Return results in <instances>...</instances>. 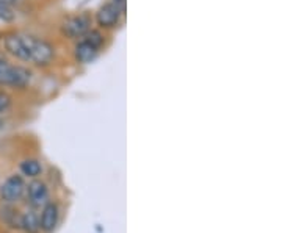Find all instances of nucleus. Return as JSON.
<instances>
[{
	"label": "nucleus",
	"mask_w": 282,
	"mask_h": 233,
	"mask_svg": "<svg viewBox=\"0 0 282 233\" xmlns=\"http://www.w3.org/2000/svg\"><path fill=\"white\" fill-rule=\"evenodd\" d=\"M0 216H2V219L5 221V223L9 226V227H17L20 229V219H22V215L17 212V210H14L13 207H2V210H0Z\"/></svg>",
	"instance_id": "9"
},
{
	"label": "nucleus",
	"mask_w": 282,
	"mask_h": 233,
	"mask_svg": "<svg viewBox=\"0 0 282 233\" xmlns=\"http://www.w3.org/2000/svg\"><path fill=\"white\" fill-rule=\"evenodd\" d=\"M20 172L30 177V179H35V177H38L41 172H42V164L38 161V160H25L20 163Z\"/></svg>",
	"instance_id": "11"
},
{
	"label": "nucleus",
	"mask_w": 282,
	"mask_h": 233,
	"mask_svg": "<svg viewBox=\"0 0 282 233\" xmlns=\"http://www.w3.org/2000/svg\"><path fill=\"white\" fill-rule=\"evenodd\" d=\"M27 197L33 208H41L49 202V188L41 180H33L27 186Z\"/></svg>",
	"instance_id": "5"
},
{
	"label": "nucleus",
	"mask_w": 282,
	"mask_h": 233,
	"mask_svg": "<svg viewBox=\"0 0 282 233\" xmlns=\"http://www.w3.org/2000/svg\"><path fill=\"white\" fill-rule=\"evenodd\" d=\"M31 74L25 68L9 64L5 60H0V85L24 88L30 83Z\"/></svg>",
	"instance_id": "2"
},
{
	"label": "nucleus",
	"mask_w": 282,
	"mask_h": 233,
	"mask_svg": "<svg viewBox=\"0 0 282 233\" xmlns=\"http://www.w3.org/2000/svg\"><path fill=\"white\" fill-rule=\"evenodd\" d=\"M99 49L94 47L93 44H89L88 41L82 39L80 42L75 46V60L78 63H91L96 57H97Z\"/></svg>",
	"instance_id": "8"
},
{
	"label": "nucleus",
	"mask_w": 282,
	"mask_h": 233,
	"mask_svg": "<svg viewBox=\"0 0 282 233\" xmlns=\"http://www.w3.org/2000/svg\"><path fill=\"white\" fill-rule=\"evenodd\" d=\"M20 229H24L28 233H35L39 230V216L35 212H27L22 215Z\"/></svg>",
	"instance_id": "10"
},
{
	"label": "nucleus",
	"mask_w": 282,
	"mask_h": 233,
	"mask_svg": "<svg viewBox=\"0 0 282 233\" xmlns=\"http://www.w3.org/2000/svg\"><path fill=\"white\" fill-rule=\"evenodd\" d=\"M5 49L17 60L36 66H47L55 55L53 46L47 41L31 35H16V33L5 38Z\"/></svg>",
	"instance_id": "1"
},
{
	"label": "nucleus",
	"mask_w": 282,
	"mask_h": 233,
	"mask_svg": "<svg viewBox=\"0 0 282 233\" xmlns=\"http://www.w3.org/2000/svg\"><path fill=\"white\" fill-rule=\"evenodd\" d=\"M14 2H16V0H0V3H5V5H11Z\"/></svg>",
	"instance_id": "16"
},
{
	"label": "nucleus",
	"mask_w": 282,
	"mask_h": 233,
	"mask_svg": "<svg viewBox=\"0 0 282 233\" xmlns=\"http://www.w3.org/2000/svg\"><path fill=\"white\" fill-rule=\"evenodd\" d=\"M14 17L13 11H11L9 5H5V3H0V19L3 20H11Z\"/></svg>",
	"instance_id": "13"
},
{
	"label": "nucleus",
	"mask_w": 282,
	"mask_h": 233,
	"mask_svg": "<svg viewBox=\"0 0 282 233\" xmlns=\"http://www.w3.org/2000/svg\"><path fill=\"white\" fill-rule=\"evenodd\" d=\"M88 30H91V17L86 13L66 17L61 24V33L69 39L82 38Z\"/></svg>",
	"instance_id": "3"
},
{
	"label": "nucleus",
	"mask_w": 282,
	"mask_h": 233,
	"mask_svg": "<svg viewBox=\"0 0 282 233\" xmlns=\"http://www.w3.org/2000/svg\"><path fill=\"white\" fill-rule=\"evenodd\" d=\"M58 218H60V210L53 202H47L42 207V212L39 216V229L46 233H52L58 224Z\"/></svg>",
	"instance_id": "7"
},
{
	"label": "nucleus",
	"mask_w": 282,
	"mask_h": 233,
	"mask_svg": "<svg viewBox=\"0 0 282 233\" xmlns=\"http://www.w3.org/2000/svg\"><path fill=\"white\" fill-rule=\"evenodd\" d=\"M0 127H2V122H0Z\"/></svg>",
	"instance_id": "17"
},
{
	"label": "nucleus",
	"mask_w": 282,
	"mask_h": 233,
	"mask_svg": "<svg viewBox=\"0 0 282 233\" xmlns=\"http://www.w3.org/2000/svg\"><path fill=\"white\" fill-rule=\"evenodd\" d=\"M82 39L88 41L89 44H93V46L97 47V49H100V46L104 44V36L100 35L97 30H88L85 35L82 36Z\"/></svg>",
	"instance_id": "12"
},
{
	"label": "nucleus",
	"mask_w": 282,
	"mask_h": 233,
	"mask_svg": "<svg viewBox=\"0 0 282 233\" xmlns=\"http://www.w3.org/2000/svg\"><path fill=\"white\" fill-rule=\"evenodd\" d=\"M121 13H122V11L115 3H105V5H102L99 8L97 14H96V20H97V24L100 27L111 28L119 22Z\"/></svg>",
	"instance_id": "6"
},
{
	"label": "nucleus",
	"mask_w": 282,
	"mask_h": 233,
	"mask_svg": "<svg viewBox=\"0 0 282 233\" xmlns=\"http://www.w3.org/2000/svg\"><path fill=\"white\" fill-rule=\"evenodd\" d=\"M9 105H11V99H9V96L5 94V93H0V113L5 112V110H8Z\"/></svg>",
	"instance_id": "14"
},
{
	"label": "nucleus",
	"mask_w": 282,
	"mask_h": 233,
	"mask_svg": "<svg viewBox=\"0 0 282 233\" xmlns=\"http://www.w3.org/2000/svg\"><path fill=\"white\" fill-rule=\"evenodd\" d=\"M111 3H115L121 11H124V9H126V3H127V0H113V2Z\"/></svg>",
	"instance_id": "15"
},
{
	"label": "nucleus",
	"mask_w": 282,
	"mask_h": 233,
	"mask_svg": "<svg viewBox=\"0 0 282 233\" xmlns=\"http://www.w3.org/2000/svg\"><path fill=\"white\" fill-rule=\"evenodd\" d=\"M25 190H27V186H25L24 179H22L20 175L14 174V175H9L2 183V186H0V197H2L3 202L13 204L24 196Z\"/></svg>",
	"instance_id": "4"
}]
</instances>
